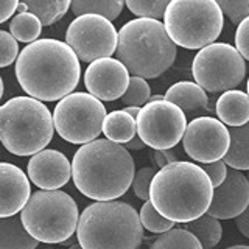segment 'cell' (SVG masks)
Segmentation results:
<instances>
[{"label":"cell","mask_w":249,"mask_h":249,"mask_svg":"<svg viewBox=\"0 0 249 249\" xmlns=\"http://www.w3.org/2000/svg\"><path fill=\"white\" fill-rule=\"evenodd\" d=\"M248 179H249V173H248Z\"/></svg>","instance_id":"cell-49"},{"label":"cell","mask_w":249,"mask_h":249,"mask_svg":"<svg viewBox=\"0 0 249 249\" xmlns=\"http://www.w3.org/2000/svg\"><path fill=\"white\" fill-rule=\"evenodd\" d=\"M246 89H248V95H249V78H248V84H246Z\"/></svg>","instance_id":"cell-48"},{"label":"cell","mask_w":249,"mask_h":249,"mask_svg":"<svg viewBox=\"0 0 249 249\" xmlns=\"http://www.w3.org/2000/svg\"><path fill=\"white\" fill-rule=\"evenodd\" d=\"M18 0H0V23L13 18V14L18 11Z\"/></svg>","instance_id":"cell-36"},{"label":"cell","mask_w":249,"mask_h":249,"mask_svg":"<svg viewBox=\"0 0 249 249\" xmlns=\"http://www.w3.org/2000/svg\"><path fill=\"white\" fill-rule=\"evenodd\" d=\"M115 54L131 75L150 80L173 66L178 47L160 20L132 19L119 31Z\"/></svg>","instance_id":"cell-4"},{"label":"cell","mask_w":249,"mask_h":249,"mask_svg":"<svg viewBox=\"0 0 249 249\" xmlns=\"http://www.w3.org/2000/svg\"><path fill=\"white\" fill-rule=\"evenodd\" d=\"M150 249H202V246L187 229L173 228L156 238Z\"/></svg>","instance_id":"cell-27"},{"label":"cell","mask_w":249,"mask_h":249,"mask_svg":"<svg viewBox=\"0 0 249 249\" xmlns=\"http://www.w3.org/2000/svg\"><path fill=\"white\" fill-rule=\"evenodd\" d=\"M226 249H249L248 245H235V246H231V248H226Z\"/></svg>","instance_id":"cell-43"},{"label":"cell","mask_w":249,"mask_h":249,"mask_svg":"<svg viewBox=\"0 0 249 249\" xmlns=\"http://www.w3.org/2000/svg\"><path fill=\"white\" fill-rule=\"evenodd\" d=\"M139 215H140V221H142L143 228L153 233H160L162 235V233L173 229V226H175L173 221H170L165 216H162L158 210L153 207L150 201H146L142 206Z\"/></svg>","instance_id":"cell-30"},{"label":"cell","mask_w":249,"mask_h":249,"mask_svg":"<svg viewBox=\"0 0 249 249\" xmlns=\"http://www.w3.org/2000/svg\"><path fill=\"white\" fill-rule=\"evenodd\" d=\"M235 224H237V229L243 233L246 238H249V206L235 220Z\"/></svg>","instance_id":"cell-37"},{"label":"cell","mask_w":249,"mask_h":249,"mask_svg":"<svg viewBox=\"0 0 249 249\" xmlns=\"http://www.w3.org/2000/svg\"><path fill=\"white\" fill-rule=\"evenodd\" d=\"M154 159H156V163L159 165V168H165L168 165V162L162 151H154Z\"/></svg>","instance_id":"cell-39"},{"label":"cell","mask_w":249,"mask_h":249,"mask_svg":"<svg viewBox=\"0 0 249 249\" xmlns=\"http://www.w3.org/2000/svg\"><path fill=\"white\" fill-rule=\"evenodd\" d=\"M28 13L35 14L41 20L42 27H50L61 18H64L69 8L72 6L70 0H27Z\"/></svg>","instance_id":"cell-25"},{"label":"cell","mask_w":249,"mask_h":249,"mask_svg":"<svg viewBox=\"0 0 249 249\" xmlns=\"http://www.w3.org/2000/svg\"><path fill=\"white\" fill-rule=\"evenodd\" d=\"M53 132V115L42 101L23 95L0 106V143L11 154L35 156L44 151Z\"/></svg>","instance_id":"cell-6"},{"label":"cell","mask_w":249,"mask_h":249,"mask_svg":"<svg viewBox=\"0 0 249 249\" xmlns=\"http://www.w3.org/2000/svg\"><path fill=\"white\" fill-rule=\"evenodd\" d=\"M249 206V179L238 170H228L226 181L213 190L207 215L216 220L238 218Z\"/></svg>","instance_id":"cell-15"},{"label":"cell","mask_w":249,"mask_h":249,"mask_svg":"<svg viewBox=\"0 0 249 249\" xmlns=\"http://www.w3.org/2000/svg\"><path fill=\"white\" fill-rule=\"evenodd\" d=\"M162 153H163V156H165V159H167V162H168V165H170V163L178 162V158H176V154H175L173 150H165V151H162Z\"/></svg>","instance_id":"cell-40"},{"label":"cell","mask_w":249,"mask_h":249,"mask_svg":"<svg viewBox=\"0 0 249 249\" xmlns=\"http://www.w3.org/2000/svg\"><path fill=\"white\" fill-rule=\"evenodd\" d=\"M137 134L154 151L171 150L184 139L187 117L176 105L167 100L146 103L137 117Z\"/></svg>","instance_id":"cell-11"},{"label":"cell","mask_w":249,"mask_h":249,"mask_svg":"<svg viewBox=\"0 0 249 249\" xmlns=\"http://www.w3.org/2000/svg\"><path fill=\"white\" fill-rule=\"evenodd\" d=\"M30 178L10 162H0V218L22 212L31 198Z\"/></svg>","instance_id":"cell-17"},{"label":"cell","mask_w":249,"mask_h":249,"mask_svg":"<svg viewBox=\"0 0 249 249\" xmlns=\"http://www.w3.org/2000/svg\"><path fill=\"white\" fill-rule=\"evenodd\" d=\"M224 14L215 0H171L163 27L176 47L199 50L215 44L221 35Z\"/></svg>","instance_id":"cell-7"},{"label":"cell","mask_w":249,"mask_h":249,"mask_svg":"<svg viewBox=\"0 0 249 249\" xmlns=\"http://www.w3.org/2000/svg\"><path fill=\"white\" fill-rule=\"evenodd\" d=\"M215 112L229 128L243 126L249 122V95L241 90H229L216 100Z\"/></svg>","instance_id":"cell-18"},{"label":"cell","mask_w":249,"mask_h":249,"mask_svg":"<svg viewBox=\"0 0 249 249\" xmlns=\"http://www.w3.org/2000/svg\"><path fill=\"white\" fill-rule=\"evenodd\" d=\"M201 168L206 171V175L209 176L210 181H212L213 189L220 187L226 181V176H228V165L224 163V160H218L213 163H204V165H201Z\"/></svg>","instance_id":"cell-34"},{"label":"cell","mask_w":249,"mask_h":249,"mask_svg":"<svg viewBox=\"0 0 249 249\" xmlns=\"http://www.w3.org/2000/svg\"><path fill=\"white\" fill-rule=\"evenodd\" d=\"M39 241L25 231L20 216L0 218V249H37Z\"/></svg>","instance_id":"cell-20"},{"label":"cell","mask_w":249,"mask_h":249,"mask_svg":"<svg viewBox=\"0 0 249 249\" xmlns=\"http://www.w3.org/2000/svg\"><path fill=\"white\" fill-rule=\"evenodd\" d=\"M25 231L39 243H66L73 235L80 221L75 199L69 193L39 190L31 195L20 212Z\"/></svg>","instance_id":"cell-8"},{"label":"cell","mask_w":249,"mask_h":249,"mask_svg":"<svg viewBox=\"0 0 249 249\" xmlns=\"http://www.w3.org/2000/svg\"><path fill=\"white\" fill-rule=\"evenodd\" d=\"M129 72L119 59L103 58L93 61L84 72V86L100 101L122 98L129 86Z\"/></svg>","instance_id":"cell-14"},{"label":"cell","mask_w":249,"mask_h":249,"mask_svg":"<svg viewBox=\"0 0 249 249\" xmlns=\"http://www.w3.org/2000/svg\"><path fill=\"white\" fill-rule=\"evenodd\" d=\"M185 229L198 238L202 249L215 248L220 243L221 235H223V228L220 224V220H216V218L210 216L207 213L192 223H187Z\"/></svg>","instance_id":"cell-23"},{"label":"cell","mask_w":249,"mask_h":249,"mask_svg":"<svg viewBox=\"0 0 249 249\" xmlns=\"http://www.w3.org/2000/svg\"><path fill=\"white\" fill-rule=\"evenodd\" d=\"M69 249H83V248H81L80 245H72V246H70Z\"/></svg>","instance_id":"cell-46"},{"label":"cell","mask_w":249,"mask_h":249,"mask_svg":"<svg viewBox=\"0 0 249 249\" xmlns=\"http://www.w3.org/2000/svg\"><path fill=\"white\" fill-rule=\"evenodd\" d=\"M213 190L212 181L201 165L178 160L156 173L150 202L170 221L192 223L207 213Z\"/></svg>","instance_id":"cell-3"},{"label":"cell","mask_w":249,"mask_h":249,"mask_svg":"<svg viewBox=\"0 0 249 249\" xmlns=\"http://www.w3.org/2000/svg\"><path fill=\"white\" fill-rule=\"evenodd\" d=\"M41 31H42L41 20L31 13L16 14L10 22V33L18 42L33 44L41 36Z\"/></svg>","instance_id":"cell-26"},{"label":"cell","mask_w":249,"mask_h":249,"mask_svg":"<svg viewBox=\"0 0 249 249\" xmlns=\"http://www.w3.org/2000/svg\"><path fill=\"white\" fill-rule=\"evenodd\" d=\"M162 100H165V97H162V95H153L150 98V101H162Z\"/></svg>","instance_id":"cell-44"},{"label":"cell","mask_w":249,"mask_h":249,"mask_svg":"<svg viewBox=\"0 0 249 249\" xmlns=\"http://www.w3.org/2000/svg\"><path fill=\"white\" fill-rule=\"evenodd\" d=\"M168 3V0H128V2H124L128 10L137 16V19L154 20H159L160 18H163Z\"/></svg>","instance_id":"cell-28"},{"label":"cell","mask_w":249,"mask_h":249,"mask_svg":"<svg viewBox=\"0 0 249 249\" xmlns=\"http://www.w3.org/2000/svg\"><path fill=\"white\" fill-rule=\"evenodd\" d=\"M156 173H158V171H156L153 167H142L140 170H137L134 175L132 190H134L137 198L143 199L145 202L150 201V189H151V182H153Z\"/></svg>","instance_id":"cell-32"},{"label":"cell","mask_w":249,"mask_h":249,"mask_svg":"<svg viewBox=\"0 0 249 249\" xmlns=\"http://www.w3.org/2000/svg\"><path fill=\"white\" fill-rule=\"evenodd\" d=\"M182 146L190 159L201 165L218 162L229 151V128L213 117H198L187 124Z\"/></svg>","instance_id":"cell-13"},{"label":"cell","mask_w":249,"mask_h":249,"mask_svg":"<svg viewBox=\"0 0 249 249\" xmlns=\"http://www.w3.org/2000/svg\"><path fill=\"white\" fill-rule=\"evenodd\" d=\"M76 238L83 249H139L143 226L139 212L128 202H93L80 215Z\"/></svg>","instance_id":"cell-5"},{"label":"cell","mask_w":249,"mask_h":249,"mask_svg":"<svg viewBox=\"0 0 249 249\" xmlns=\"http://www.w3.org/2000/svg\"><path fill=\"white\" fill-rule=\"evenodd\" d=\"M18 14H23V13H28V6L25 2H19V6H18Z\"/></svg>","instance_id":"cell-42"},{"label":"cell","mask_w":249,"mask_h":249,"mask_svg":"<svg viewBox=\"0 0 249 249\" xmlns=\"http://www.w3.org/2000/svg\"><path fill=\"white\" fill-rule=\"evenodd\" d=\"M2 97H3V80L0 76V100H2Z\"/></svg>","instance_id":"cell-45"},{"label":"cell","mask_w":249,"mask_h":249,"mask_svg":"<svg viewBox=\"0 0 249 249\" xmlns=\"http://www.w3.org/2000/svg\"><path fill=\"white\" fill-rule=\"evenodd\" d=\"M28 178L41 190H59L72 178V163L66 154L58 150H44L31 156L28 162Z\"/></svg>","instance_id":"cell-16"},{"label":"cell","mask_w":249,"mask_h":249,"mask_svg":"<svg viewBox=\"0 0 249 249\" xmlns=\"http://www.w3.org/2000/svg\"><path fill=\"white\" fill-rule=\"evenodd\" d=\"M103 134L107 140H111L114 143L126 145L137 134V122L128 112H124V109L112 111L105 119Z\"/></svg>","instance_id":"cell-21"},{"label":"cell","mask_w":249,"mask_h":249,"mask_svg":"<svg viewBox=\"0 0 249 249\" xmlns=\"http://www.w3.org/2000/svg\"><path fill=\"white\" fill-rule=\"evenodd\" d=\"M66 44L80 61L93 62L111 58L119 45V31L111 20L101 16L84 14L75 18L67 28Z\"/></svg>","instance_id":"cell-12"},{"label":"cell","mask_w":249,"mask_h":249,"mask_svg":"<svg viewBox=\"0 0 249 249\" xmlns=\"http://www.w3.org/2000/svg\"><path fill=\"white\" fill-rule=\"evenodd\" d=\"M106 115V107L98 98L86 92H73L58 101L53 123L59 137L83 146L97 140Z\"/></svg>","instance_id":"cell-9"},{"label":"cell","mask_w":249,"mask_h":249,"mask_svg":"<svg viewBox=\"0 0 249 249\" xmlns=\"http://www.w3.org/2000/svg\"><path fill=\"white\" fill-rule=\"evenodd\" d=\"M231 146L224 156V163L233 170L249 171V122L243 126L229 128Z\"/></svg>","instance_id":"cell-22"},{"label":"cell","mask_w":249,"mask_h":249,"mask_svg":"<svg viewBox=\"0 0 249 249\" xmlns=\"http://www.w3.org/2000/svg\"><path fill=\"white\" fill-rule=\"evenodd\" d=\"M80 59L58 39L44 37L20 50L16 78L28 97L39 101H61L80 83Z\"/></svg>","instance_id":"cell-1"},{"label":"cell","mask_w":249,"mask_h":249,"mask_svg":"<svg viewBox=\"0 0 249 249\" xmlns=\"http://www.w3.org/2000/svg\"><path fill=\"white\" fill-rule=\"evenodd\" d=\"M124 148H126L128 151H129V150H143V148H145V143L142 142V140H140L139 136H136L134 139L131 140V142H128L126 145H124Z\"/></svg>","instance_id":"cell-38"},{"label":"cell","mask_w":249,"mask_h":249,"mask_svg":"<svg viewBox=\"0 0 249 249\" xmlns=\"http://www.w3.org/2000/svg\"><path fill=\"white\" fill-rule=\"evenodd\" d=\"M216 3L221 8L223 14L228 16L235 25H240L249 18V0H218Z\"/></svg>","instance_id":"cell-31"},{"label":"cell","mask_w":249,"mask_h":249,"mask_svg":"<svg viewBox=\"0 0 249 249\" xmlns=\"http://www.w3.org/2000/svg\"><path fill=\"white\" fill-rule=\"evenodd\" d=\"M192 73L202 89L212 93L235 90L246 75V62L235 47L215 42L201 49L193 58Z\"/></svg>","instance_id":"cell-10"},{"label":"cell","mask_w":249,"mask_h":249,"mask_svg":"<svg viewBox=\"0 0 249 249\" xmlns=\"http://www.w3.org/2000/svg\"><path fill=\"white\" fill-rule=\"evenodd\" d=\"M19 44L11 33L0 30V69L11 66L19 58Z\"/></svg>","instance_id":"cell-33"},{"label":"cell","mask_w":249,"mask_h":249,"mask_svg":"<svg viewBox=\"0 0 249 249\" xmlns=\"http://www.w3.org/2000/svg\"><path fill=\"white\" fill-rule=\"evenodd\" d=\"M151 89L146 80L139 76H131L126 93L122 97V103L126 107H143L150 103Z\"/></svg>","instance_id":"cell-29"},{"label":"cell","mask_w":249,"mask_h":249,"mask_svg":"<svg viewBox=\"0 0 249 249\" xmlns=\"http://www.w3.org/2000/svg\"><path fill=\"white\" fill-rule=\"evenodd\" d=\"M123 6V0H75L70 8L76 18L84 14H95L112 22L120 16Z\"/></svg>","instance_id":"cell-24"},{"label":"cell","mask_w":249,"mask_h":249,"mask_svg":"<svg viewBox=\"0 0 249 249\" xmlns=\"http://www.w3.org/2000/svg\"><path fill=\"white\" fill-rule=\"evenodd\" d=\"M140 109H142V107H124V112H128L132 117V119L137 120V117L140 114Z\"/></svg>","instance_id":"cell-41"},{"label":"cell","mask_w":249,"mask_h":249,"mask_svg":"<svg viewBox=\"0 0 249 249\" xmlns=\"http://www.w3.org/2000/svg\"><path fill=\"white\" fill-rule=\"evenodd\" d=\"M235 49L243 56V59L249 61V18L237 27L235 31Z\"/></svg>","instance_id":"cell-35"},{"label":"cell","mask_w":249,"mask_h":249,"mask_svg":"<svg viewBox=\"0 0 249 249\" xmlns=\"http://www.w3.org/2000/svg\"><path fill=\"white\" fill-rule=\"evenodd\" d=\"M37 249H54V248H52V246H42V248H37Z\"/></svg>","instance_id":"cell-47"},{"label":"cell","mask_w":249,"mask_h":249,"mask_svg":"<svg viewBox=\"0 0 249 249\" xmlns=\"http://www.w3.org/2000/svg\"><path fill=\"white\" fill-rule=\"evenodd\" d=\"M165 100L176 105L184 114H196L209 105V97L206 90L192 81L175 83L165 93Z\"/></svg>","instance_id":"cell-19"},{"label":"cell","mask_w":249,"mask_h":249,"mask_svg":"<svg viewBox=\"0 0 249 249\" xmlns=\"http://www.w3.org/2000/svg\"><path fill=\"white\" fill-rule=\"evenodd\" d=\"M134 159L123 145L97 139L73 154L72 179L84 196L95 202L115 201L132 185Z\"/></svg>","instance_id":"cell-2"}]
</instances>
